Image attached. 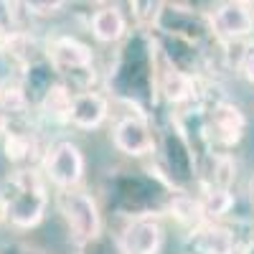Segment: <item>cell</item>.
I'll return each mask as SVG.
<instances>
[{"instance_id": "1", "label": "cell", "mask_w": 254, "mask_h": 254, "mask_svg": "<svg viewBox=\"0 0 254 254\" xmlns=\"http://www.w3.org/2000/svg\"><path fill=\"white\" fill-rule=\"evenodd\" d=\"M46 188L41 183L38 173L26 168L8 176L0 186V206L3 214L18 229H33L46 211Z\"/></svg>"}, {"instance_id": "2", "label": "cell", "mask_w": 254, "mask_h": 254, "mask_svg": "<svg viewBox=\"0 0 254 254\" xmlns=\"http://www.w3.org/2000/svg\"><path fill=\"white\" fill-rule=\"evenodd\" d=\"M59 208L64 219H66L69 229L79 242H92L99 237L102 229V216L97 201L81 188H61L59 193Z\"/></svg>"}, {"instance_id": "3", "label": "cell", "mask_w": 254, "mask_h": 254, "mask_svg": "<svg viewBox=\"0 0 254 254\" xmlns=\"http://www.w3.org/2000/svg\"><path fill=\"white\" fill-rule=\"evenodd\" d=\"M208 26L221 41H242L254 33V13L244 0H219L208 10Z\"/></svg>"}, {"instance_id": "4", "label": "cell", "mask_w": 254, "mask_h": 254, "mask_svg": "<svg viewBox=\"0 0 254 254\" xmlns=\"http://www.w3.org/2000/svg\"><path fill=\"white\" fill-rule=\"evenodd\" d=\"M49 61L59 74L94 76V54L74 36H56L49 41Z\"/></svg>"}, {"instance_id": "5", "label": "cell", "mask_w": 254, "mask_h": 254, "mask_svg": "<svg viewBox=\"0 0 254 254\" xmlns=\"http://www.w3.org/2000/svg\"><path fill=\"white\" fill-rule=\"evenodd\" d=\"M44 168H46V176L59 188H76V183L84 176V155L74 142L64 140L49 150Z\"/></svg>"}, {"instance_id": "6", "label": "cell", "mask_w": 254, "mask_h": 254, "mask_svg": "<svg viewBox=\"0 0 254 254\" xmlns=\"http://www.w3.org/2000/svg\"><path fill=\"white\" fill-rule=\"evenodd\" d=\"M160 244H163V229L150 216H140L130 221L120 234L122 254H158Z\"/></svg>"}, {"instance_id": "7", "label": "cell", "mask_w": 254, "mask_h": 254, "mask_svg": "<svg viewBox=\"0 0 254 254\" xmlns=\"http://www.w3.org/2000/svg\"><path fill=\"white\" fill-rule=\"evenodd\" d=\"M115 145L117 150H122L125 155H147L153 150V132L147 122L137 115H127L115 125Z\"/></svg>"}, {"instance_id": "8", "label": "cell", "mask_w": 254, "mask_h": 254, "mask_svg": "<svg viewBox=\"0 0 254 254\" xmlns=\"http://www.w3.org/2000/svg\"><path fill=\"white\" fill-rule=\"evenodd\" d=\"M28 61L20 54L15 33L8 38H0V94H18L20 84L26 79Z\"/></svg>"}, {"instance_id": "9", "label": "cell", "mask_w": 254, "mask_h": 254, "mask_svg": "<svg viewBox=\"0 0 254 254\" xmlns=\"http://www.w3.org/2000/svg\"><path fill=\"white\" fill-rule=\"evenodd\" d=\"M107 120V99L102 94L87 89V92H76L71 97V107H69V122L79 130H97V127Z\"/></svg>"}, {"instance_id": "10", "label": "cell", "mask_w": 254, "mask_h": 254, "mask_svg": "<svg viewBox=\"0 0 254 254\" xmlns=\"http://www.w3.org/2000/svg\"><path fill=\"white\" fill-rule=\"evenodd\" d=\"M211 135H214L216 142L221 145H237L244 135V115L239 107L229 102H221L211 110Z\"/></svg>"}, {"instance_id": "11", "label": "cell", "mask_w": 254, "mask_h": 254, "mask_svg": "<svg viewBox=\"0 0 254 254\" xmlns=\"http://www.w3.org/2000/svg\"><path fill=\"white\" fill-rule=\"evenodd\" d=\"M89 28L99 44H117L127 33V15L117 5H102L92 13Z\"/></svg>"}, {"instance_id": "12", "label": "cell", "mask_w": 254, "mask_h": 254, "mask_svg": "<svg viewBox=\"0 0 254 254\" xmlns=\"http://www.w3.org/2000/svg\"><path fill=\"white\" fill-rule=\"evenodd\" d=\"M193 247L201 254H231V249H234V237L229 234V229L208 224V226H201L196 231Z\"/></svg>"}, {"instance_id": "13", "label": "cell", "mask_w": 254, "mask_h": 254, "mask_svg": "<svg viewBox=\"0 0 254 254\" xmlns=\"http://www.w3.org/2000/svg\"><path fill=\"white\" fill-rule=\"evenodd\" d=\"M163 92L171 102H183V99H188L190 94H193V81H190V76H186L178 69H168L163 74Z\"/></svg>"}, {"instance_id": "14", "label": "cell", "mask_w": 254, "mask_h": 254, "mask_svg": "<svg viewBox=\"0 0 254 254\" xmlns=\"http://www.w3.org/2000/svg\"><path fill=\"white\" fill-rule=\"evenodd\" d=\"M71 92L64 87V84H56V87H51L44 97V102H41V107H44V112L59 117V120H69V107H71Z\"/></svg>"}, {"instance_id": "15", "label": "cell", "mask_w": 254, "mask_h": 254, "mask_svg": "<svg viewBox=\"0 0 254 254\" xmlns=\"http://www.w3.org/2000/svg\"><path fill=\"white\" fill-rule=\"evenodd\" d=\"M163 8H165V0H130L132 18L137 20L142 28L158 26V20L163 15Z\"/></svg>"}, {"instance_id": "16", "label": "cell", "mask_w": 254, "mask_h": 254, "mask_svg": "<svg viewBox=\"0 0 254 254\" xmlns=\"http://www.w3.org/2000/svg\"><path fill=\"white\" fill-rule=\"evenodd\" d=\"M231 206V196H229V190L226 188H214V190H208L203 203H201V211L208 216H221L226 214Z\"/></svg>"}, {"instance_id": "17", "label": "cell", "mask_w": 254, "mask_h": 254, "mask_svg": "<svg viewBox=\"0 0 254 254\" xmlns=\"http://www.w3.org/2000/svg\"><path fill=\"white\" fill-rule=\"evenodd\" d=\"M31 15H38V18H51L56 13L64 10L66 0H18Z\"/></svg>"}, {"instance_id": "18", "label": "cell", "mask_w": 254, "mask_h": 254, "mask_svg": "<svg viewBox=\"0 0 254 254\" xmlns=\"http://www.w3.org/2000/svg\"><path fill=\"white\" fill-rule=\"evenodd\" d=\"M237 71L244 81L254 84V44L244 46V51L239 54V61H237Z\"/></svg>"}, {"instance_id": "19", "label": "cell", "mask_w": 254, "mask_h": 254, "mask_svg": "<svg viewBox=\"0 0 254 254\" xmlns=\"http://www.w3.org/2000/svg\"><path fill=\"white\" fill-rule=\"evenodd\" d=\"M92 3H104V0H92Z\"/></svg>"}, {"instance_id": "20", "label": "cell", "mask_w": 254, "mask_h": 254, "mask_svg": "<svg viewBox=\"0 0 254 254\" xmlns=\"http://www.w3.org/2000/svg\"><path fill=\"white\" fill-rule=\"evenodd\" d=\"M0 216H3V206H0Z\"/></svg>"}, {"instance_id": "21", "label": "cell", "mask_w": 254, "mask_h": 254, "mask_svg": "<svg viewBox=\"0 0 254 254\" xmlns=\"http://www.w3.org/2000/svg\"><path fill=\"white\" fill-rule=\"evenodd\" d=\"M244 3H252V0H244Z\"/></svg>"}]
</instances>
